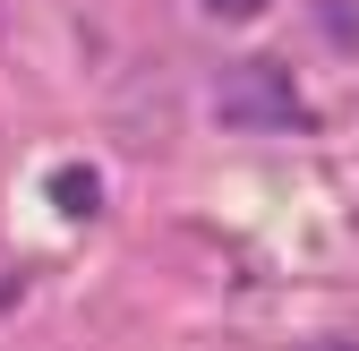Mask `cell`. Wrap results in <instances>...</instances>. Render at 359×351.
Listing matches in <instances>:
<instances>
[{
	"label": "cell",
	"instance_id": "cell-1",
	"mask_svg": "<svg viewBox=\"0 0 359 351\" xmlns=\"http://www.w3.org/2000/svg\"><path fill=\"white\" fill-rule=\"evenodd\" d=\"M214 103H222L231 128H299V120H308V103H299V86H291L283 60H240L231 77H222Z\"/></svg>",
	"mask_w": 359,
	"mask_h": 351
},
{
	"label": "cell",
	"instance_id": "cell-2",
	"mask_svg": "<svg viewBox=\"0 0 359 351\" xmlns=\"http://www.w3.org/2000/svg\"><path fill=\"white\" fill-rule=\"evenodd\" d=\"M52 197H60L69 214H95V206H103V180H95V171H60V180H52Z\"/></svg>",
	"mask_w": 359,
	"mask_h": 351
},
{
	"label": "cell",
	"instance_id": "cell-3",
	"mask_svg": "<svg viewBox=\"0 0 359 351\" xmlns=\"http://www.w3.org/2000/svg\"><path fill=\"white\" fill-rule=\"evenodd\" d=\"M205 9H214V18H257L265 0H205Z\"/></svg>",
	"mask_w": 359,
	"mask_h": 351
}]
</instances>
